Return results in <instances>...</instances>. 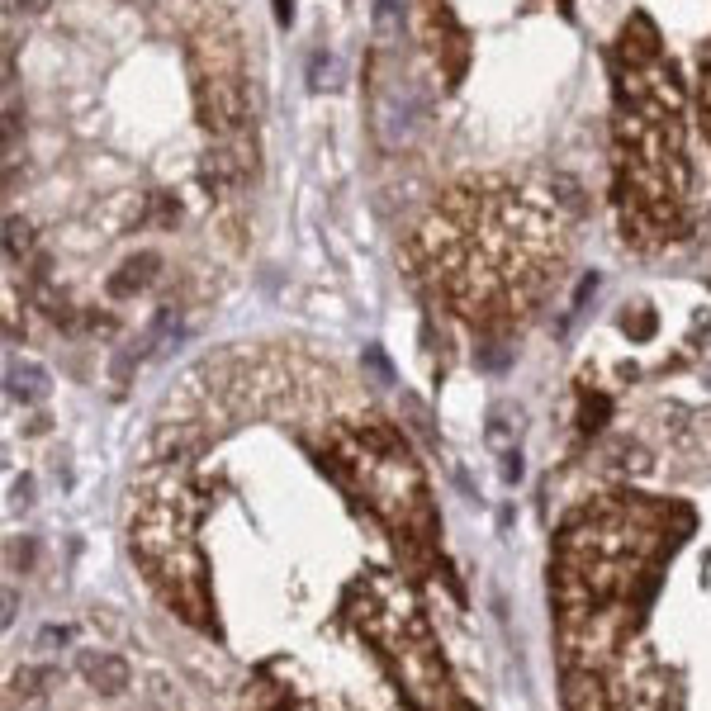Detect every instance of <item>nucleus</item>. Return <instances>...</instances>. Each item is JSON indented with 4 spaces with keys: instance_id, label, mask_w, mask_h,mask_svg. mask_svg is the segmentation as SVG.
Returning a JSON list of instances; mask_svg holds the SVG:
<instances>
[{
    "instance_id": "2",
    "label": "nucleus",
    "mask_w": 711,
    "mask_h": 711,
    "mask_svg": "<svg viewBox=\"0 0 711 711\" xmlns=\"http://www.w3.org/2000/svg\"><path fill=\"white\" fill-rule=\"evenodd\" d=\"M43 389H48V380H43L38 365L19 361L15 370H10V394H19V399H43Z\"/></svg>"
},
{
    "instance_id": "6",
    "label": "nucleus",
    "mask_w": 711,
    "mask_h": 711,
    "mask_svg": "<svg viewBox=\"0 0 711 711\" xmlns=\"http://www.w3.org/2000/svg\"><path fill=\"white\" fill-rule=\"evenodd\" d=\"M275 19H280V24H290V19H294V0H275Z\"/></svg>"
},
{
    "instance_id": "4",
    "label": "nucleus",
    "mask_w": 711,
    "mask_h": 711,
    "mask_svg": "<svg viewBox=\"0 0 711 711\" xmlns=\"http://www.w3.org/2000/svg\"><path fill=\"white\" fill-rule=\"evenodd\" d=\"M375 29L384 38H394V29H399V0H375Z\"/></svg>"
},
{
    "instance_id": "1",
    "label": "nucleus",
    "mask_w": 711,
    "mask_h": 711,
    "mask_svg": "<svg viewBox=\"0 0 711 711\" xmlns=\"http://www.w3.org/2000/svg\"><path fill=\"white\" fill-rule=\"evenodd\" d=\"M422 124V105L413 100L408 86H394V91L380 100V133L384 143H408Z\"/></svg>"
},
{
    "instance_id": "7",
    "label": "nucleus",
    "mask_w": 711,
    "mask_h": 711,
    "mask_svg": "<svg viewBox=\"0 0 711 711\" xmlns=\"http://www.w3.org/2000/svg\"><path fill=\"white\" fill-rule=\"evenodd\" d=\"M19 10H43V5H48V0H15Z\"/></svg>"
},
{
    "instance_id": "5",
    "label": "nucleus",
    "mask_w": 711,
    "mask_h": 711,
    "mask_svg": "<svg viewBox=\"0 0 711 711\" xmlns=\"http://www.w3.org/2000/svg\"><path fill=\"white\" fill-rule=\"evenodd\" d=\"M332 62H328V53H313L309 57V76H313V86H318V81H323V72H328Z\"/></svg>"
},
{
    "instance_id": "3",
    "label": "nucleus",
    "mask_w": 711,
    "mask_h": 711,
    "mask_svg": "<svg viewBox=\"0 0 711 711\" xmlns=\"http://www.w3.org/2000/svg\"><path fill=\"white\" fill-rule=\"evenodd\" d=\"M34 247V233H29V223L24 219H5V256L10 261H24Z\"/></svg>"
}]
</instances>
